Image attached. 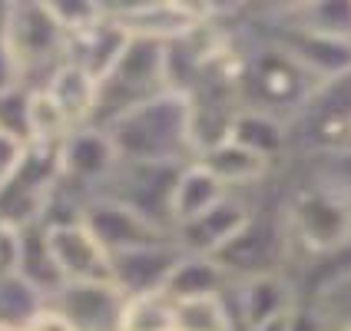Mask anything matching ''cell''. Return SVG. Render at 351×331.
Segmentation results:
<instances>
[{
	"instance_id": "1",
	"label": "cell",
	"mask_w": 351,
	"mask_h": 331,
	"mask_svg": "<svg viewBox=\"0 0 351 331\" xmlns=\"http://www.w3.org/2000/svg\"><path fill=\"white\" fill-rule=\"evenodd\" d=\"M106 133L113 139L119 159H130V162L186 166L195 159L193 110H189V97L179 90H169L149 103H139L136 110L113 119Z\"/></svg>"
},
{
	"instance_id": "2",
	"label": "cell",
	"mask_w": 351,
	"mask_h": 331,
	"mask_svg": "<svg viewBox=\"0 0 351 331\" xmlns=\"http://www.w3.org/2000/svg\"><path fill=\"white\" fill-rule=\"evenodd\" d=\"M322 83L275 40L262 37L255 47L242 53V73H239V103L245 110H262L285 119L292 126L298 113L308 106Z\"/></svg>"
},
{
	"instance_id": "3",
	"label": "cell",
	"mask_w": 351,
	"mask_h": 331,
	"mask_svg": "<svg viewBox=\"0 0 351 331\" xmlns=\"http://www.w3.org/2000/svg\"><path fill=\"white\" fill-rule=\"evenodd\" d=\"M173 90L169 79V47L156 40H130L113 70L97 83V113L93 126L106 130L113 119L136 110L139 103L162 97Z\"/></svg>"
},
{
	"instance_id": "4",
	"label": "cell",
	"mask_w": 351,
	"mask_h": 331,
	"mask_svg": "<svg viewBox=\"0 0 351 331\" xmlns=\"http://www.w3.org/2000/svg\"><path fill=\"white\" fill-rule=\"evenodd\" d=\"M289 242L308 255L335 252L351 242V199L328 186L322 175L302 182L285 202Z\"/></svg>"
},
{
	"instance_id": "5",
	"label": "cell",
	"mask_w": 351,
	"mask_h": 331,
	"mask_svg": "<svg viewBox=\"0 0 351 331\" xmlns=\"http://www.w3.org/2000/svg\"><path fill=\"white\" fill-rule=\"evenodd\" d=\"M7 47L17 60L27 86H43L66 60V30L53 17L50 3H10Z\"/></svg>"
},
{
	"instance_id": "6",
	"label": "cell",
	"mask_w": 351,
	"mask_h": 331,
	"mask_svg": "<svg viewBox=\"0 0 351 331\" xmlns=\"http://www.w3.org/2000/svg\"><path fill=\"white\" fill-rule=\"evenodd\" d=\"M289 252H292V242L285 229V212H265L262 206H255L249 225L215 255V262L226 269L232 282H245L255 275H285Z\"/></svg>"
},
{
	"instance_id": "7",
	"label": "cell",
	"mask_w": 351,
	"mask_h": 331,
	"mask_svg": "<svg viewBox=\"0 0 351 331\" xmlns=\"http://www.w3.org/2000/svg\"><path fill=\"white\" fill-rule=\"evenodd\" d=\"M182 166L166 162H130L119 159L113 175L99 189L103 199H113L119 206L133 209L136 215L149 219L153 225L173 232V189Z\"/></svg>"
},
{
	"instance_id": "8",
	"label": "cell",
	"mask_w": 351,
	"mask_h": 331,
	"mask_svg": "<svg viewBox=\"0 0 351 331\" xmlns=\"http://www.w3.org/2000/svg\"><path fill=\"white\" fill-rule=\"evenodd\" d=\"M106 10L123 23V30L136 40H156V43H179V40L199 34L215 10L179 3V0H143V3H106Z\"/></svg>"
},
{
	"instance_id": "9",
	"label": "cell",
	"mask_w": 351,
	"mask_h": 331,
	"mask_svg": "<svg viewBox=\"0 0 351 331\" xmlns=\"http://www.w3.org/2000/svg\"><path fill=\"white\" fill-rule=\"evenodd\" d=\"M255 193V189H252ZM255 202L249 193H229L222 202H215L209 212L195 215L189 222L176 225L173 238L186 255H219L235 235L249 225Z\"/></svg>"
},
{
	"instance_id": "10",
	"label": "cell",
	"mask_w": 351,
	"mask_h": 331,
	"mask_svg": "<svg viewBox=\"0 0 351 331\" xmlns=\"http://www.w3.org/2000/svg\"><path fill=\"white\" fill-rule=\"evenodd\" d=\"M119 166V153L106 130L99 126H83L73 130L60 146V179L77 186L90 199H97L106 179Z\"/></svg>"
},
{
	"instance_id": "11",
	"label": "cell",
	"mask_w": 351,
	"mask_h": 331,
	"mask_svg": "<svg viewBox=\"0 0 351 331\" xmlns=\"http://www.w3.org/2000/svg\"><path fill=\"white\" fill-rule=\"evenodd\" d=\"M83 225L93 232V238L106 249L110 258L119 252H133V249H143V245H156V242H169L173 238V232L159 229L149 219H143L133 209L119 206L113 199H103V195L86 202Z\"/></svg>"
},
{
	"instance_id": "12",
	"label": "cell",
	"mask_w": 351,
	"mask_h": 331,
	"mask_svg": "<svg viewBox=\"0 0 351 331\" xmlns=\"http://www.w3.org/2000/svg\"><path fill=\"white\" fill-rule=\"evenodd\" d=\"M50 305L77 331H123L126 295L113 282H66Z\"/></svg>"
},
{
	"instance_id": "13",
	"label": "cell",
	"mask_w": 351,
	"mask_h": 331,
	"mask_svg": "<svg viewBox=\"0 0 351 331\" xmlns=\"http://www.w3.org/2000/svg\"><path fill=\"white\" fill-rule=\"evenodd\" d=\"M269 40H275L285 53H292L318 83L351 73V40L312 34V30H302L292 23H282V20H275Z\"/></svg>"
},
{
	"instance_id": "14",
	"label": "cell",
	"mask_w": 351,
	"mask_h": 331,
	"mask_svg": "<svg viewBox=\"0 0 351 331\" xmlns=\"http://www.w3.org/2000/svg\"><path fill=\"white\" fill-rule=\"evenodd\" d=\"M182 258V249L176 245V238L169 242H156V245H143L133 252L113 255V285L126 298H139V295H156L166 289L173 269Z\"/></svg>"
},
{
	"instance_id": "15",
	"label": "cell",
	"mask_w": 351,
	"mask_h": 331,
	"mask_svg": "<svg viewBox=\"0 0 351 331\" xmlns=\"http://www.w3.org/2000/svg\"><path fill=\"white\" fill-rule=\"evenodd\" d=\"M50 245L57 255L63 282H113V262L83 222L53 225Z\"/></svg>"
},
{
	"instance_id": "16",
	"label": "cell",
	"mask_w": 351,
	"mask_h": 331,
	"mask_svg": "<svg viewBox=\"0 0 351 331\" xmlns=\"http://www.w3.org/2000/svg\"><path fill=\"white\" fill-rule=\"evenodd\" d=\"M130 40L133 37L123 30V23L106 10V17L99 20V23L80 30L73 37H66V63L86 70L99 83L113 70V63L123 57V50L130 47Z\"/></svg>"
},
{
	"instance_id": "17",
	"label": "cell",
	"mask_w": 351,
	"mask_h": 331,
	"mask_svg": "<svg viewBox=\"0 0 351 331\" xmlns=\"http://www.w3.org/2000/svg\"><path fill=\"white\" fill-rule=\"evenodd\" d=\"M14 232H17V265H14V272L23 282H30L50 302L66 285L57 265V255H53V245H50V229L43 222H27Z\"/></svg>"
},
{
	"instance_id": "18",
	"label": "cell",
	"mask_w": 351,
	"mask_h": 331,
	"mask_svg": "<svg viewBox=\"0 0 351 331\" xmlns=\"http://www.w3.org/2000/svg\"><path fill=\"white\" fill-rule=\"evenodd\" d=\"M195 162H202L229 193H252L272 173V162H265L262 156L249 153L235 139H222V143H215L209 149H202L195 156Z\"/></svg>"
},
{
	"instance_id": "19",
	"label": "cell",
	"mask_w": 351,
	"mask_h": 331,
	"mask_svg": "<svg viewBox=\"0 0 351 331\" xmlns=\"http://www.w3.org/2000/svg\"><path fill=\"white\" fill-rule=\"evenodd\" d=\"M43 90L53 97L66 123L73 130H83V126H93V113H97V79L90 77L86 70H80L73 63H60L57 70L47 77Z\"/></svg>"
},
{
	"instance_id": "20",
	"label": "cell",
	"mask_w": 351,
	"mask_h": 331,
	"mask_svg": "<svg viewBox=\"0 0 351 331\" xmlns=\"http://www.w3.org/2000/svg\"><path fill=\"white\" fill-rule=\"evenodd\" d=\"M229 275L226 269L215 262L213 255H186L179 258V265L173 269L169 282L162 295L179 305V302H202V298H219V295L229 289Z\"/></svg>"
},
{
	"instance_id": "21",
	"label": "cell",
	"mask_w": 351,
	"mask_h": 331,
	"mask_svg": "<svg viewBox=\"0 0 351 331\" xmlns=\"http://www.w3.org/2000/svg\"><path fill=\"white\" fill-rule=\"evenodd\" d=\"M229 139H235L239 146H245L249 153L262 156L265 162H278V159L289 153L292 146V130L285 119L272 117V113H262V110H239L232 119V130Z\"/></svg>"
},
{
	"instance_id": "22",
	"label": "cell",
	"mask_w": 351,
	"mask_h": 331,
	"mask_svg": "<svg viewBox=\"0 0 351 331\" xmlns=\"http://www.w3.org/2000/svg\"><path fill=\"white\" fill-rule=\"evenodd\" d=\"M229 195V189L215 179L202 162H186L179 169V179H176V189H173V229L189 222L195 215L209 212L215 202H222Z\"/></svg>"
},
{
	"instance_id": "23",
	"label": "cell",
	"mask_w": 351,
	"mask_h": 331,
	"mask_svg": "<svg viewBox=\"0 0 351 331\" xmlns=\"http://www.w3.org/2000/svg\"><path fill=\"white\" fill-rule=\"evenodd\" d=\"M275 20L312 30V34H325V37L351 40V3H345V0H318V3L282 7Z\"/></svg>"
},
{
	"instance_id": "24",
	"label": "cell",
	"mask_w": 351,
	"mask_h": 331,
	"mask_svg": "<svg viewBox=\"0 0 351 331\" xmlns=\"http://www.w3.org/2000/svg\"><path fill=\"white\" fill-rule=\"evenodd\" d=\"M43 305H47V298L30 282H23L17 272L0 278V325L23 331Z\"/></svg>"
},
{
	"instance_id": "25",
	"label": "cell",
	"mask_w": 351,
	"mask_h": 331,
	"mask_svg": "<svg viewBox=\"0 0 351 331\" xmlns=\"http://www.w3.org/2000/svg\"><path fill=\"white\" fill-rule=\"evenodd\" d=\"M176 305L162 292L126 298V315H123V331H173Z\"/></svg>"
},
{
	"instance_id": "26",
	"label": "cell",
	"mask_w": 351,
	"mask_h": 331,
	"mask_svg": "<svg viewBox=\"0 0 351 331\" xmlns=\"http://www.w3.org/2000/svg\"><path fill=\"white\" fill-rule=\"evenodd\" d=\"M0 133H10L30 146V86L27 83L0 93Z\"/></svg>"
},
{
	"instance_id": "27",
	"label": "cell",
	"mask_w": 351,
	"mask_h": 331,
	"mask_svg": "<svg viewBox=\"0 0 351 331\" xmlns=\"http://www.w3.org/2000/svg\"><path fill=\"white\" fill-rule=\"evenodd\" d=\"M305 305V302H302ZM318 315L332 325V328H351V275L341 278L338 285H332L328 292H322L315 302H308Z\"/></svg>"
},
{
	"instance_id": "28",
	"label": "cell",
	"mask_w": 351,
	"mask_h": 331,
	"mask_svg": "<svg viewBox=\"0 0 351 331\" xmlns=\"http://www.w3.org/2000/svg\"><path fill=\"white\" fill-rule=\"evenodd\" d=\"M50 10L60 20V27L66 30V37H73L106 17V3H90V0H63V3H50Z\"/></svg>"
},
{
	"instance_id": "29",
	"label": "cell",
	"mask_w": 351,
	"mask_h": 331,
	"mask_svg": "<svg viewBox=\"0 0 351 331\" xmlns=\"http://www.w3.org/2000/svg\"><path fill=\"white\" fill-rule=\"evenodd\" d=\"M27 149L30 146L23 139L10 136V133H0V186L20 169V162L27 159Z\"/></svg>"
},
{
	"instance_id": "30",
	"label": "cell",
	"mask_w": 351,
	"mask_h": 331,
	"mask_svg": "<svg viewBox=\"0 0 351 331\" xmlns=\"http://www.w3.org/2000/svg\"><path fill=\"white\" fill-rule=\"evenodd\" d=\"M23 77H20V66L14 53H10V47H7V37H0V93H7V90H14L20 86Z\"/></svg>"
},
{
	"instance_id": "31",
	"label": "cell",
	"mask_w": 351,
	"mask_h": 331,
	"mask_svg": "<svg viewBox=\"0 0 351 331\" xmlns=\"http://www.w3.org/2000/svg\"><path fill=\"white\" fill-rule=\"evenodd\" d=\"M23 331H77V328H73V325H70V321H66V318H63V315H60L57 308L47 302V305L34 315V321H30Z\"/></svg>"
},
{
	"instance_id": "32",
	"label": "cell",
	"mask_w": 351,
	"mask_h": 331,
	"mask_svg": "<svg viewBox=\"0 0 351 331\" xmlns=\"http://www.w3.org/2000/svg\"><path fill=\"white\" fill-rule=\"evenodd\" d=\"M7 23H10V3H0V37H7Z\"/></svg>"
},
{
	"instance_id": "33",
	"label": "cell",
	"mask_w": 351,
	"mask_h": 331,
	"mask_svg": "<svg viewBox=\"0 0 351 331\" xmlns=\"http://www.w3.org/2000/svg\"><path fill=\"white\" fill-rule=\"evenodd\" d=\"M0 331H17V328H7V325H0Z\"/></svg>"
}]
</instances>
